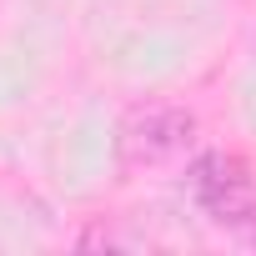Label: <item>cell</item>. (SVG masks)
<instances>
[{"instance_id": "2", "label": "cell", "mask_w": 256, "mask_h": 256, "mask_svg": "<svg viewBox=\"0 0 256 256\" xmlns=\"http://www.w3.org/2000/svg\"><path fill=\"white\" fill-rule=\"evenodd\" d=\"M196 206L226 226V231H246L251 216H256V176L241 156H226V151H206L191 161V176H186Z\"/></svg>"}, {"instance_id": "1", "label": "cell", "mask_w": 256, "mask_h": 256, "mask_svg": "<svg viewBox=\"0 0 256 256\" xmlns=\"http://www.w3.org/2000/svg\"><path fill=\"white\" fill-rule=\"evenodd\" d=\"M196 146V116L171 100H141L116 126V166L126 176L181 161Z\"/></svg>"}, {"instance_id": "3", "label": "cell", "mask_w": 256, "mask_h": 256, "mask_svg": "<svg viewBox=\"0 0 256 256\" xmlns=\"http://www.w3.org/2000/svg\"><path fill=\"white\" fill-rule=\"evenodd\" d=\"M246 236H251V241H256V216H251V226H246Z\"/></svg>"}]
</instances>
